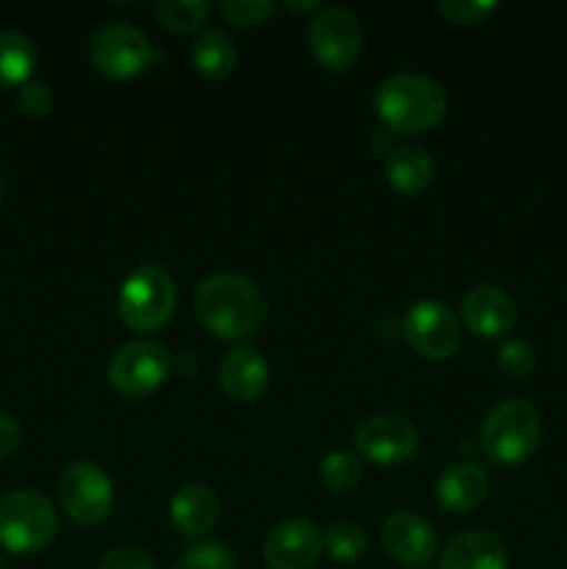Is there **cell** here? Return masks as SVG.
Here are the masks:
<instances>
[{
  "instance_id": "7a4b0ae2",
  "label": "cell",
  "mask_w": 567,
  "mask_h": 569,
  "mask_svg": "<svg viewBox=\"0 0 567 569\" xmlns=\"http://www.w3.org/2000/svg\"><path fill=\"white\" fill-rule=\"evenodd\" d=\"M376 111L389 131L411 137L431 131L442 122L448 98L434 78L420 72H398L378 87Z\"/></svg>"
},
{
  "instance_id": "5bb4252c",
  "label": "cell",
  "mask_w": 567,
  "mask_h": 569,
  "mask_svg": "<svg viewBox=\"0 0 567 569\" xmlns=\"http://www.w3.org/2000/svg\"><path fill=\"white\" fill-rule=\"evenodd\" d=\"M461 320L481 339L506 337L517 320L515 300L504 289L481 283L461 298Z\"/></svg>"
},
{
  "instance_id": "ac0fdd59",
  "label": "cell",
  "mask_w": 567,
  "mask_h": 569,
  "mask_svg": "<svg viewBox=\"0 0 567 569\" xmlns=\"http://www.w3.org/2000/svg\"><path fill=\"white\" fill-rule=\"evenodd\" d=\"M220 500L206 483H183L170 500V522L181 537L200 539L215 528Z\"/></svg>"
},
{
  "instance_id": "5b68a950",
  "label": "cell",
  "mask_w": 567,
  "mask_h": 569,
  "mask_svg": "<svg viewBox=\"0 0 567 569\" xmlns=\"http://www.w3.org/2000/svg\"><path fill=\"white\" fill-rule=\"evenodd\" d=\"M176 281L165 267L145 264L133 270L122 281L120 298H117V311H120L122 326L137 333H153L176 311Z\"/></svg>"
},
{
  "instance_id": "4dcf8cb0",
  "label": "cell",
  "mask_w": 567,
  "mask_h": 569,
  "mask_svg": "<svg viewBox=\"0 0 567 569\" xmlns=\"http://www.w3.org/2000/svg\"><path fill=\"white\" fill-rule=\"evenodd\" d=\"M22 428L17 422V417H11L9 411H0V461L9 459L17 448H20Z\"/></svg>"
},
{
  "instance_id": "484cf974",
  "label": "cell",
  "mask_w": 567,
  "mask_h": 569,
  "mask_svg": "<svg viewBox=\"0 0 567 569\" xmlns=\"http://www.w3.org/2000/svg\"><path fill=\"white\" fill-rule=\"evenodd\" d=\"M537 367V356L526 339H506L498 348V370L511 381H526Z\"/></svg>"
},
{
  "instance_id": "9c48e42d",
  "label": "cell",
  "mask_w": 567,
  "mask_h": 569,
  "mask_svg": "<svg viewBox=\"0 0 567 569\" xmlns=\"http://www.w3.org/2000/svg\"><path fill=\"white\" fill-rule=\"evenodd\" d=\"M309 50L326 70L342 72L361 53V31L356 17L342 6H322L309 22Z\"/></svg>"
},
{
  "instance_id": "7c38bea8",
  "label": "cell",
  "mask_w": 567,
  "mask_h": 569,
  "mask_svg": "<svg viewBox=\"0 0 567 569\" xmlns=\"http://www.w3.org/2000/svg\"><path fill=\"white\" fill-rule=\"evenodd\" d=\"M322 548V531L311 520L295 517L284 520L265 537L261 553L272 569H309L317 565Z\"/></svg>"
},
{
  "instance_id": "4fadbf2b",
  "label": "cell",
  "mask_w": 567,
  "mask_h": 569,
  "mask_svg": "<svg viewBox=\"0 0 567 569\" xmlns=\"http://www.w3.org/2000/svg\"><path fill=\"white\" fill-rule=\"evenodd\" d=\"M384 550L406 567H426L437 556V533L431 522L411 511H395L381 528Z\"/></svg>"
},
{
  "instance_id": "52a82bcc",
  "label": "cell",
  "mask_w": 567,
  "mask_h": 569,
  "mask_svg": "<svg viewBox=\"0 0 567 569\" xmlns=\"http://www.w3.org/2000/svg\"><path fill=\"white\" fill-rule=\"evenodd\" d=\"M170 350L153 339H133L122 345L109 361V381L126 398H145L156 392L170 376Z\"/></svg>"
},
{
  "instance_id": "83f0119b",
  "label": "cell",
  "mask_w": 567,
  "mask_h": 569,
  "mask_svg": "<svg viewBox=\"0 0 567 569\" xmlns=\"http://www.w3.org/2000/svg\"><path fill=\"white\" fill-rule=\"evenodd\" d=\"M220 11L233 26L253 28L272 14V3L270 0H226V3H220Z\"/></svg>"
},
{
  "instance_id": "ba28073f",
  "label": "cell",
  "mask_w": 567,
  "mask_h": 569,
  "mask_svg": "<svg viewBox=\"0 0 567 569\" xmlns=\"http://www.w3.org/2000/svg\"><path fill=\"white\" fill-rule=\"evenodd\" d=\"M89 56L103 76L115 78V81H128L148 70L153 53H150L148 37L137 26L106 22L89 42Z\"/></svg>"
},
{
  "instance_id": "d4e9b609",
  "label": "cell",
  "mask_w": 567,
  "mask_h": 569,
  "mask_svg": "<svg viewBox=\"0 0 567 569\" xmlns=\"http://www.w3.org/2000/svg\"><path fill=\"white\" fill-rule=\"evenodd\" d=\"M176 569H239L237 556L222 542H198L187 548Z\"/></svg>"
},
{
  "instance_id": "603a6c76",
  "label": "cell",
  "mask_w": 567,
  "mask_h": 569,
  "mask_svg": "<svg viewBox=\"0 0 567 569\" xmlns=\"http://www.w3.org/2000/svg\"><path fill=\"white\" fill-rule=\"evenodd\" d=\"M322 542H326L328 553H331L334 559L350 565V561H359L361 556L367 553L370 539H367V531L359 526V522L342 520V522H334V526L328 528Z\"/></svg>"
},
{
  "instance_id": "2e32d148",
  "label": "cell",
  "mask_w": 567,
  "mask_h": 569,
  "mask_svg": "<svg viewBox=\"0 0 567 569\" xmlns=\"http://www.w3.org/2000/svg\"><path fill=\"white\" fill-rule=\"evenodd\" d=\"M489 489V476L476 461H456L448 465L437 478L434 498L439 509L448 515H470L484 503Z\"/></svg>"
},
{
  "instance_id": "d6986e66",
  "label": "cell",
  "mask_w": 567,
  "mask_h": 569,
  "mask_svg": "<svg viewBox=\"0 0 567 569\" xmlns=\"http://www.w3.org/2000/svg\"><path fill=\"white\" fill-rule=\"evenodd\" d=\"M387 181L400 194H420L434 181V159L420 144H400L387 159Z\"/></svg>"
},
{
  "instance_id": "30bf717a",
  "label": "cell",
  "mask_w": 567,
  "mask_h": 569,
  "mask_svg": "<svg viewBox=\"0 0 567 569\" xmlns=\"http://www.w3.org/2000/svg\"><path fill=\"white\" fill-rule=\"evenodd\" d=\"M406 342L431 361H445L461 348V320L439 300H420L404 317Z\"/></svg>"
},
{
  "instance_id": "44dd1931",
  "label": "cell",
  "mask_w": 567,
  "mask_h": 569,
  "mask_svg": "<svg viewBox=\"0 0 567 569\" xmlns=\"http://www.w3.org/2000/svg\"><path fill=\"white\" fill-rule=\"evenodd\" d=\"M192 67L211 81L226 78L237 67V48H233L231 37L217 28L200 33L192 44Z\"/></svg>"
},
{
  "instance_id": "1f68e13d",
  "label": "cell",
  "mask_w": 567,
  "mask_h": 569,
  "mask_svg": "<svg viewBox=\"0 0 567 569\" xmlns=\"http://www.w3.org/2000/svg\"><path fill=\"white\" fill-rule=\"evenodd\" d=\"M289 9H295V11H320L322 6H317V3H289Z\"/></svg>"
},
{
  "instance_id": "8992f818",
  "label": "cell",
  "mask_w": 567,
  "mask_h": 569,
  "mask_svg": "<svg viewBox=\"0 0 567 569\" xmlns=\"http://www.w3.org/2000/svg\"><path fill=\"white\" fill-rule=\"evenodd\" d=\"M59 503L78 526H98L111 515L115 483L94 461H76L59 478Z\"/></svg>"
},
{
  "instance_id": "6da1fadb",
  "label": "cell",
  "mask_w": 567,
  "mask_h": 569,
  "mask_svg": "<svg viewBox=\"0 0 567 569\" xmlns=\"http://www.w3.org/2000/svg\"><path fill=\"white\" fill-rule=\"evenodd\" d=\"M195 315L217 339L239 342L253 337L267 317L265 295L253 281L237 272H215L195 292Z\"/></svg>"
},
{
  "instance_id": "8fae6325",
  "label": "cell",
  "mask_w": 567,
  "mask_h": 569,
  "mask_svg": "<svg viewBox=\"0 0 567 569\" xmlns=\"http://www.w3.org/2000/svg\"><path fill=\"white\" fill-rule=\"evenodd\" d=\"M354 445L361 459L376 467H400L417 453L420 433L404 415H372L359 422Z\"/></svg>"
},
{
  "instance_id": "4316f807",
  "label": "cell",
  "mask_w": 567,
  "mask_h": 569,
  "mask_svg": "<svg viewBox=\"0 0 567 569\" xmlns=\"http://www.w3.org/2000/svg\"><path fill=\"white\" fill-rule=\"evenodd\" d=\"M495 11H498L495 0H442L439 3V14L456 26H478V22H487Z\"/></svg>"
},
{
  "instance_id": "836d02e7",
  "label": "cell",
  "mask_w": 567,
  "mask_h": 569,
  "mask_svg": "<svg viewBox=\"0 0 567 569\" xmlns=\"http://www.w3.org/2000/svg\"><path fill=\"white\" fill-rule=\"evenodd\" d=\"M0 569H3V561H0Z\"/></svg>"
},
{
  "instance_id": "cb8c5ba5",
  "label": "cell",
  "mask_w": 567,
  "mask_h": 569,
  "mask_svg": "<svg viewBox=\"0 0 567 569\" xmlns=\"http://www.w3.org/2000/svg\"><path fill=\"white\" fill-rule=\"evenodd\" d=\"M361 478V459L348 450L328 453L320 461V483L328 492H350Z\"/></svg>"
},
{
  "instance_id": "7402d4cb",
  "label": "cell",
  "mask_w": 567,
  "mask_h": 569,
  "mask_svg": "<svg viewBox=\"0 0 567 569\" xmlns=\"http://www.w3.org/2000/svg\"><path fill=\"white\" fill-rule=\"evenodd\" d=\"M150 11L167 31L192 33L209 20L211 3L206 0H156Z\"/></svg>"
},
{
  "instance_id": "d6a6232c",
  "label": "cell",
  "mask_w": 567,
  "mask_h": 569,
  "mask_svg": "<svg viewBox=\"0 0 567 569\" xmlns=\"http://www.w3.org/2000/svg\"><path fill=\"white\" fill-rule=\"evenodd\" d=\"M3 192H6V187H3V176H0V200H3Z\"/></svg>"
},
{
  "instance_id": "9a60e30c",
  "label": "cell",
  "mask_w": 567,
  "mask_h": 569,
  "mask_svg": "<svg viewBox=\"0 0 567 569\" xmlns=\"http://www.w3.org/2000/svg\"><path fill=\"white\" fill-rule=\"evenodd\" d=\"M217 381L228 398L237 400V403H250V400L265 395L267 381H270V367L259 350L250 348V345H237L222 356Z\"/></svg>"
},
{
  "instance_id": "ffe728a7",
  "label": "cell",
  "mask_w": 567,
  "mask_h": 569,
  "mask_svg": "<svg viewBox=\"0 0 567 569\" xmlns=\"http://www.w3.org/2000/svg\"><path fill=\"white\" fill-rule=\"evenodd\" d=\"M37 67V48L17 31H0V89H14L28 83Z\"/></svg>"
},
{
  "instance_id": "277c9868",
  "label": "cell",
  "mask_w": 567,
  "mask_h": 569,
  "mask_svg": "<svg viewBox=\"0 0 567 569\" xmlns=\"http://www.w3.org/2000/svg\"><path fill=\"white\" fill-rule=\"evenodd\" d=\"M59 531L53 503L33 489H17L0 498V548L14 556L48 548Z\"/></svg>"
},
{
  "instance_id": "f1b7e54d",
  "label": "cell",
  "mask_w": 567,
  "mask_h": 569,
  "mask_svg": "<svg viewBox=\"0 0 567 569\" xmlns=\"http://www.w3.org/2000/svg\"><path fill=\"white\" fill-rule=\"evenodd\" d=\"M98 569H156V561L139 545H120L103 556Z\"/></svg>"
},
{
  "instance_id": "e0dca14e",
  "label": "cell",
  "mask_w": 567,
  "mask_h": 569,
  "mask_svg": "<svg viewBox=\"0 0 567 569\" xmlns=\"http://www.w3.org/2000/svg\"><path fill=\"white\" fill-rule=\"evenodd\" d=\"M509 567V550L500 542L498 533L461 531L450 539L439 553V569H506Z\"/></svg>"
},
{
  "instance_id": "f546056e",
  "label": "cell",
  "mask_w": 567,
  "mask_h": 569,
  "mask_svg": "<svg viewBox=\"0 0 567 569\" xmlns=\"http://www.w3.org/2000/svg\"><path fill=\"white\" fill-rule=\"evenodd\" d=\"M17 103H20V109L26 111L28 117H44L53 109V92H50L48 83L28 81L20 87Z\"/></svg>"
},
{
  "instance_id": "3957f363",
  "label": "cell",
  "mask_w": 567,
  "mask_h": 569,
  "mask_svg": "<svg viewBox=\"0 0 567 569\" xmlns=\"http://www.w3.org/2000/svg\"><path fill=\"white\" fill-rule=\"evenodd\" d=\"M543 439V420L528 400L509 398L495 406L481 426V453L498 467H520Z\"/></svg>"
}]
</instances>
